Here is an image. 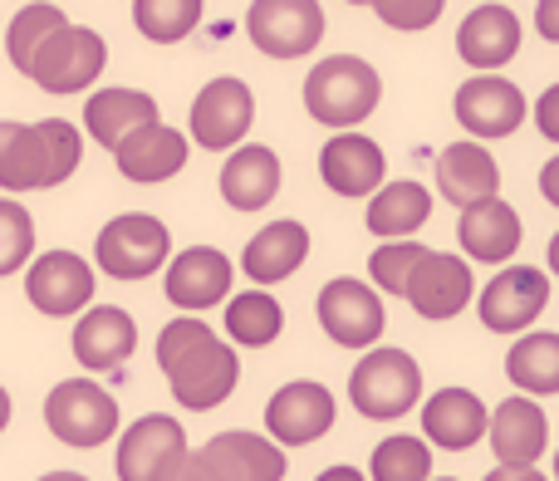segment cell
Listing matches in <instances>:
<instances>
[{
  "instance_id": "obj_7",
  "label": "cell",
  "mask_w": 559,
  "mask_h": 481,
  "mask_svg": "<svg viewBox=\"0 0 559 481\" xmlns=\"http://www.w3.org/2000/svg\"><path fill=\"white\" fill-rule=\"evenodd\" d=\"M167 256H173V232H167V222H157V216H147V212L114 216L94 241L98 270L114 275V280L157 275V270L167 266Z\"/></svg>"
},
{
  "instance_id": "obj_6",
  "label": "cell",
  "mask_w": 559,
  "mask_h": 481,
  "mask_svg": "<svg viewBox=\"0 0 559 481\" xmlns=\"http://www.w3.org/2000/svg\"><path fill=\"white\" fill-rule=\"evenodd\" d=\"M45 427L64 447H104L118 437V398L94 378H64L45 398Z\"/></svg>"
},
{
  "instance_id": "obj_45",
  "label": "cell",
  "mask_w": 559,
  "mask_h": 481,
  "mask_svg": "<svg viewBox=\"0 0 559 481\" xmlns=\"http://www.w3.org/2000/svg\"><path fill=\"white\" fill-rule=\"evenodd\" d=\"M10 413H15V403H10V388L0 384V433L10 427Z\"/></svg>"
},
{
  "instance_id": "obj_30",
  "label": "cell",
  "mask_w": 559,
  "mask_h": 481,
  "mask_svg": "<svg viewBox=\"0 0 559 481\" xmlns=\"http://www.w3.org/2000/svg\"><path fill=\"white\" fill-rule=\"evenodd\" d=\"M364 222H368V232L383 236V241H413L427 222H432V192H427L423 183H413V177L383 183L373 197H368Z\"/></svg>"
},
{
  "instance_id": "obj_1",
  "label": "cell",
  "mask_w": 559,
  "mask_h": 481,
  "mask_svg": "<svg viewBox=\"0 0 559 481\" xmlns=\"http://www.w3.org/2000/svg\"><path fill=\"white\" fill-rule=\"evenodd\" d=\"M157 368L167 374L177 408L187 413H212L241 384V359L236 349L216 335L206 319H167L163 335H157Z\"/></svg>"
},
{
  "instance_id": "obj_31",
  "label": "cell",
  "mask_w": 559,
  "mask_h": 481,
  "mask_svg": "<svg viewBox=\"0 0 559 481\" xmlns=\"http://www.w3.org/2000/svg\"><path fill=\"white\" fill-rule=\"evenodd\" d=\"M506 378H511L525 398L559 394V335L535 329V335L515 339L511 354H506Z\"/></svg>"
},
{
  "instance_id": "obj_20",
  "label": "cell",
  "mask_w": 559,
  "mask_h": 481,
  "mask_svg": "<svg viewBox=\"0 0 559 481\" xmlns=\"http://www.w3.org/2000/svg\"><path fill=\"white\" fill-rule=\"evenodd\" d=\"M525 25L511 5H472L466 20L456 25V55L476 69V74H496L521 55Z\"/></svg>"
},
{
  "instance_id": "obj_40",
  "label": "cell",
  "mask_w": 559,
  "mask_h": 481,
  "mask_svg": "<svg viewBox=\"0 0 559 481\" xmlns=\"http://www.w3.org/2000/svg\"><path fill=\"white\" fill-rule=\"evenodd\" d=\"M481 481H550L540 472V467H496V472H486Z\"/></svg>"
},
{
  "instance_id": "obj_23",
  "label": "cell",
  "mask_w": 559,
  "mask_h": 481,
  "mask_svg": "<svg viewBox=\"0 0 559 481\" xmlns=\"http://www.w3.org/2000/svg\"><path fill=\"white\" fill-rule=\"evenodd\" d=\"M319 177L334 197H373L388 177V157L373 138L364 133H334L319 148Z\"/></svg>"
},
{
  "instance_id": "obj_44",
  "label": "cell",
  "mask_w": 559,
  "mask_h": 481,
  "mask_svg": "<svg viewBox=\"0 0 559 481\" xmlns=\"http://www.w3.org/2000/svg\"><path fill=\"white\" fill-rule=\"evenodd\" d=\"M314 481H368V477L358 472V467H348V462H344V467H324V472H319Z\"/></svg>"
},
{
  "instance_id": "obj_34",
  "label": "cell",
  "mask_w": 559,
  "mask_h": 481,
  "mask_svg": "<svg viewBox=\"0 0 559 481\" xmlns=\"http://www.w3.org/2000/svg\"><path fill=\"white\" fill-rule=\"evenodd\" d=\"M368 481H432V447L407 433L383 437L368 457Z\"/></svg>"
},
{
  "instance_id": "obj_16",
  "label": "cell",
  "mask_w": 559,
  "mask_h": 481,
  "mask_svg": "<svg viewBox=\"0 0 559 481\" xmlns=\"http://www.w3.org/2000/svg\"><path fill=\"white\" fill-rule=\"evenodd\" d=\"M329 427H334V394L314 378H295V384L275 388L271 403H265V433L280 453L319 443Z\"/></svg>"
},
{
  "instance_id": "obj_22",
  "label": "cell",
  "mask_w": 559,
  "mask_h": 481,
  "mask_svg": "<svg viewBox=\"0 0 559 481\" xmlns=\"http://www.w3.org/2000/svg\"><path fill=\"white\" fill-rule=\"evenodd\" d=\"M197 457H202L216 481H285L289 472V457L280 453L271 437L241 433V427L216 433L206 447H197Z\"/></svg>"
},
{
  "instance_id": "obj_14",
  "label": "cell",
  "mask_w": 559,
  "mask_h": 481,
  "mask_svg": "<svg viewBox=\"0 0 559 481\" xmlns=\"http://www.w3.org/2000/svg\"><path fill=\"white\" fill-rule=\"evenodd\" d=\"M94 266L74 250H45L25 266V295L39 315L49 319H69V315H84L94 305Z\"/></svg>"
},
{
  "instance_id": "obj_9",
  "label": "cell",
  "mask_w": 559,
  "mask_h": 481,
  "mask_svg": "<svg viewBox=\"0 0 559 481\" xmlns=\"http://www.w3.org/2000/svg\"><path fill=\"white\" fill-rule=\"evenodd\" d=\"M187 453H192L187 447V427L173 413H147L118 433L114 472L118 481H173Z\"/></svg>"
},
{
  "instance_id": "obj_47",
  "label": "cell",
  "mask_w": 559,
  "mask_h": 481,
  "mask_svg": "<svg viewBox=\"0 0 559 481\" xmlns=\"http://www.w3.org/2000/svg\"><path fill=\"white\" fill-rule=\"evenodd\" d=\"M432 481H456V477H432Z\"/></svg>"
},
{
  "instance_id": "obj_19",
  "label": "cell",
  "mask_w": 559,
  "mask_h": 481,
  "mask_svg": "<svg viewBox=\"0 0 559 481\" xmlns=\"http://www.w3.org/2000/svg\"><path fill=\"white\" fill-rule=\"evenodd\" d=\"M69 349H74V364L84 368V374H108V368L133 359L138 325H133V315L118 305H88L84 315L74 319Z\"/></svg>"
},
{
  "instance_id": "obj_36",
  "label": "cell",
  "mask_w": 559,
  "mask_h": 481,
  "mask_svg": "<svg viewBox=\"0 0 559 481\" xmlns=\"http://www.w3.org/2000/svg\"><path fill=\"white\" fill-rule=\"evenodd\" d=\"M29 260H35V216L15 197H0V280L25 270Z\"/></svg>"
},
{
  "instance_id": "obj_28",
  "label": "cell",
  "mask_w": 559,
  "mask_h": 481,
  "mask_svg": "<svg viewBox=\"0 0 559 481\" xmlns=\"http://www.w3.org/2000/svg\"><path fill=\"white\" fill-rule=\"evenodd\" d=\"M305 260H309V232L299 222L261 226L241 250V270H246V280H251V290L280 285V280H289Z\"/></svg>"
},
{
  "instance_id": "obj_8",
  "label": "cell",
  "mask_w": 559,
  "mask_h": 481,
  "mask_svg": "<svg viewBox=\"0 0 559 481\" xmlns=\"http://www.w3.org/2000/svg\"><path fill=\"white\" fill-rule=\"evenodd\" d=\"M314 315H319V325H324V335L334 339V344L358 349V354H368V349L383 339V329H388L383 295H378L368 280H358V275H334L329 280V285L319 290V300H314Z\"/></svg>"
},
{
  "instance_id": "obj_43",
  "label": "cell",
  "mask_w": 559,
  "mask_h": 481,
  "mask_svg": "<svg viewBox=\"0 0 559 481\" xmlns=\"http://www.w3.org/2000/svg\"><path fill=\"white\" fill-rule=\"evenodd\" d=\"M540 35L559 39V5H555V0H545V5H540Z\"/></svg>"
},
{
  "instance_id": "obj_39",
  "label": "cell",
  "mask_w": 559,
  "mask_h": 481,
  "mask_svg": "<svg viewBox=\"0 0 559 481\" xmlns=\"http://www.w3.org/2000/svg\"><path fill=\"white\" fill-rule=\"evenodd\" d=\"M535 118H540V133L550 138V143H559V84H550L540 94V108H535Z\"/></svg>"
},
{
  "instance_id": "obj_13",
  "label": "cell",
  "mask_w": 559,
  "mask_h": 481,
  "mask_svg": "<svg viewBox=\"0 0 559 481\" xmlns=\"http://www.w3.org/2000/svg\"><path fill=\"white\" fill-rule=\"evenodd\" d=\"M255 124V94L246 79L222 74L192 98V133L187 143H202L206 153H226L236 148Z\"/></svg>"
},
{
  "instance_id": "obj_15",
  "label": "cell",
  "mask_w": 559,
  "mask_h": 481,
  "mask_svg": "<svg viewBox=\"0 0 559 481\" xmlns=\"http://www.w3.org/2000/svg\"><path fill=\"white\" fill-rule=\"evenodd\" d=\"M403 300L417 309L423 319L442 325V319H456L466 305L476 300V275L462 256H447V250H423V260L413 266L403 285Z\"/></svg>"
},
{
  "instance_id": "obj_3",
  "label": "cell",
  "mask_w": 559,
  "mask_h": 481,
  "mask_svg": "<svg viewBox=\"0 0 559 481\" xmlns=\"http://www.w3.org/2000/svg\"><path fill=\"white\" fill-rule=\"evenodd\" d=\"M378 98H383V79L358 55H329L305 74L309 118L334 133H358V124L378 108Z\"/></svg>"
},
{
  "instance_id": "obj_46",
  "label": "cell",
  "mask_w": 559,
  "mask_h": 481,
  "mask_svg": "<svg viewBox=\"0 0 559 481\" xmlns=\"http://www.w3.org/2000/svg\"><path fill=\"white\" fill-rule=\"evenodd\" d=\"M39 481H88V477L84 472H45Z\"/></svg>"
},
{
  "instance_id": "obj_12",
  "label": "cell",
  "mask_w": 559,
  "mask_h": 481,
  "mask_svg": "<svg viewBox=\"0 0 559 481\" xmlns=\"http://www.w3.org/2000/svg\"><path fill=\"white\" fill-rule=\"evenodd\" d=\"M456 124L472 133V143L486 148V138H511L525 124V94L506 74H472L452 98Z\"/></svg>"
},
{
  "instance_id": "obj_25",
  "label": "cell",
  "mask_w": 559,
  "mask_h": 481,
  "mask_svg": "<svg viewBox=\"0 0 559 481\" xmlns=\"http://www.w3.org/2000/svg\"><path fill=\"white\" fill-rule=\"evenodd\" d=\"M486 418L491 408L472 388H437L423 403V443L442 453H472L486 437Z\"/></svg>"
},
{
  "instance_id": "obj_37",
  "label": "cell",
  "mask_w": 559,
  "mask_h": 481,
  "mask_svg": "<svg viewBox=\"0 0 559 481\" xmlns=\"http://www.w3.org/2000/svg\"><path fill=\"white\" fill-rule=\"evenodd\" d=\"M423 241H383V246L368 256V280H373L383 295H397L403 300V285L413 275V266L423 260Z\"/></svg>"
},
{
  "instance_id": "obj_32",
  "label": "cell",
  "mask_w": 559,
  "mask_h": 481,
  "mask_svg": "<svg viewBox=\"0 0 559 481\" xmlns=\"http://www.w3.org/2000/svg\"><path fill=\"white\" fill-rule=\"evenodd\" d=\"M285 329V309L271 290H246V295L226 300V344L231 349H265Z\"/></svg>"
},
{
  "instance_id": "obj_27",
  "label": "cell",
  "mask_w": 559,
  "mask_h": 481,
  "mask_svg": "<svg viewBox=\"0 0 559 481\" xmlns=\"http://www.w3.org/2000/svg\"><path fill=\"white\" fill-rule=\"evenodd\" d=\"M280 192V157L275 148L265 143H241L231 148V157H226L222 167V197L231 212H265V207L275 202Z\"/></svg>"
},
{
  "instance_id": "obj_35",
  "label": "cell",
  "mask_w": 559,
  "mask_h": 481,
  "mask_svg": "<svg viewBox=\"0 0 559 481\" xmlns=\"http://www.w3.org/2000/svg\"><path fill=\"white\" fill-rule=\"evenodd\" d=\"M59 25H69V15H64L59 5H20L15 20H10V30H5V55H10V64L25 74L29 55H35V49L45 45V39L55 35Z\"/></svg>"
},
{
  "instance_id": "obj_18",
  "label": "cell",
  "mask_w": 559,
  "mask_h": 481,
  "mask_svg": "<svg viewBox=\"0 0 559 481\" xmlns=\"http://www.w3.org/2000/svg\"><path fill=\"white\" fill-rule=\"evenodd\" d=\"M231 285H236V266L216 246H187L182 256L167 260V300L177 309H187L192 319L202 309L231 300Z\"/></svg>"
},
{
  "instance_id": "obj_38",
  "label": "cell",
  "mask_w": 559,
  "mask_h": 481,
  "mask_svg": "<svg viewBox=\"0 0 559 481\" xmlns=\"http://www.w3.org/2000/svg\"><path fill=\"white\" fill-rule=\"evenodd\" d=\"M378 20H388L393 30H427L432 20H442V0H378Z\"/></svg>"
},
{
  "instance_id": "obj_17",
  "label": "cell",
  "mask_w": 559,
  "mask_h": 481,
  "mask_svg": "<svg viewBox=\"0 0 559 481\" xmlns=\"http://www.w3.org/2000/svg\"><path fill=\"white\" fill-rule=\"evenodd\" d=\"M486 443L496 453V467H540L550 453V418L535 398L515 394L486 418Z\"/></svg>"
},
{
  "instance_id": "obj_24",
  "label": "cell",
  "mask_w": 559,
  "mask_h": 481,
  "mask_svg": "<svg viewBox=\"0 0 559 481\" xmlns=\"http://www.w3.org/2000/svg\"><path fill=\"white\" fill-rule=\"evenodd\" d=\"M456 241H462V250H466L462 256L466 266H472V260H481V266H511L525 241V222L511 202L491 197V202L466 207L462 222H456Z\"/></svg>"
},
{
  "instance_id": "obj_5",
  "label": "cell",
  "mask_w": 559,
  "mask_h": 481,
  "mask_svg": "<svg viewBox=\"0 0 559 481\" xmlns=\"http://www.w3.org/2000/svg\"><path fill=\"white\" fill-rule=\"evenodd\" d=\"M108 64V45L98 30L88 25H59L55 35L45 39V45L29 55L25 64V79H35L45 94H84V89L98 84V74H104Z\"/></svg>"
},
{
  "instance_id": "obj_26",
  "label": "cell",
  "mask_w": 559,
  "mask_h": 481,
  "mask_svg": "<svg viewBox=\"0 0 559 481\" xmlns=\"http://www.w3.org/2000/svg\"><path fill=\"white\" fill-rule=\"evenodd\" d=\"M187 153H192L187 133H177V128H167L157 118V124L138 128L114 148V163L128 183H167V177H177L187 167Z\"/></svg>"
},
{
  "instance_id": "obj_4",
  "label": "cell",
  "mask_w": 559,
  "mask_h": 481,
  "mask_svg": "<svg viewBox=\"0 0 559 481\" xmlns=\"http://www.w3.org/2000/svg\"><path fill=\"white\" fill-rule=\"evenodd\" d=\"M348 403L373 423H393V418L413 413L423 403V368L407 349L373 344L348 374Z\"/></svg>"
},
{
  "instance_id": "obj_21",
  "label": "cell",
  "mask_w": 559,
  "mask_h": 481,
  "mask_svg": "<svg viewBox=\"0 0 559 481\" xmlns=\"http://www.w3.org/2000/svg\"><path fill=\"white\" fill-rule=\"evenodd\" d=\"M437 192H442V202L452 207H476V202H491V197H501V163L491 157V148L472 143V138H456V143H447L442 153H437Z\"/></svg>"
},
{
  "instance_id": "obj_10",
  "label": "cell",
  "mask_w": 559,
  "mask_h": 481,
  "mask_svg": "<svg viewBox=\"0 0 559 481\" xmlns=\"http://www.w3.org/2000/svg\"><path fill=\"white\" fill-rule=\"evenodd\" d=\"M324 5L319 0H255L246 10V35L265 59H305L324 39Z\"/></svg>"
},
{
  "instance_id": "obj_41",
  "label": "cell",
  "mask_w": 559,
  "mask_h": 481,
  "mask_svg": "<svg viewBox=\"0 0 559 481\" xmlns=\"http://www.w3.org/2000/svg\"><path fill=\"white\" fill-rule=\"evenodd\" d=\"M173 481H216V477L206 472V462H202V457H197V453H187V457H182V467H177V472H173Z\"/></svg>"
},
{
  "instance_id": "obj_29",
  "label": "cell",
  "mask_w": 559,
  "mask_h": 481,
  "mask_svg": "<svg viewBox=\"0 0 559 481\" xmlns=\"http://www.w3.org/2000/svg\"><path fill=\"white\" fill-rule=\"evenodd\" d=\"M147 124H157V98L143 94V89H98V94L84 98V128L108 153Z\"/></svg>"
},
{
  "instance_id": "obj_11",
  "label": "cell",
  "mask_w": 559,
  "mask_h": 481,
  "mask_svg": "<svg viewBox=\"0 0 559 481\" xmlns=\"http://www.w3.org/2000/svg\"><path fill=\"white\" fill-rule=\"evenodd\" d=\"M550 305V275L540 266H501V275H491L476 295L481 325L491 335H521Z\"/></svg>"
},
{
  "instance_id": "obj_2",
  "label": "cell",
  "mask_w": 559,
  "mask_h": 481,
  "mask_svg": "<svg viewBox=\"0 0 559 481\" xmlns=\"http://www.w3.org/2000/svg\"><path fill=\"white\" fill-rule=\"evenodd\" d=\"M84 157V138L69 118L0 124V187L5 192H49L69 183Z\"/></svg>"
},
{
  "instance_id": "obj_33",
  "label": "cell",
  "mask_w": 559,
  "mask_h": 481,
  "mask_svg": "<svg viewBox=\"0 0 559 481\" xmlns=\"http://www.w3.org/2000/svg\"><path fill=\"white\" fill-rule=\"evenodd\" d=\"M206 5L202 0H133V25L153 45H177L202 25Z\"/></svg>"
},
{
  "instance_id": "obj_42",
  "label": "cell",
  "mask_w": 559,
  "mask_h": 481,
  "mask_svg": "<svg viewBox=\"0 0 559 481\" xmlns=\"http://www.w3.org/2000/svg\"><path fill=\"white\" fill-rule=\"evenodd\" d=\"M540 187H545V202H555V207H559V157H550V163H545Z\"/></svg>"
}]
</instances>
